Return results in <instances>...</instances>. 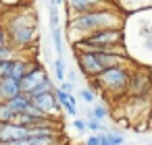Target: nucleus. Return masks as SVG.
Returning a JSON list of instances; mask_svg holds the SVG:
<instances>
[{"label":"nucleus","mask_w":152,"mask_h":145,"mask_svg":"<svg viewBox=\"0 0 152 145\" xmlns=\"http://www.w3.org/2000/svg\"><path fill=\"white\" fill-rule=\"evenodd\" d=\"M108 27H125V13L119 6H100L90 13L81 15H71L67 17L65 31L71 38V44L98 31V29H108Z\"/></svg>","instance_id":"1"},{"label":"nucleus","mask_w":152,"mask_h":145,"mask_svg":"<svg viewBox=\"0 0 152 145\" xmlns=\"http://www.w3.org/2000/svg\"><path fill=\"white\" fill-rule=\"evenodd\" d=\"M2 27L9 44L19 52H25L38 44V13L29 9V4L15 6L11 13L2 15Z\"/></svg>","instance_id":"2"},{"label":"nucleus","mask_w":152,"mask_h":145,"mask_svg":"<svg viewBox=\"0 0 152 145\" xmlns=\"http://www.w3.org/2000/svg\"><path fill=\"white\" fill-rule=\"evenodd\" d=\"M73 48L75 50H125L127 33H125V27L98 29V31L73 42Z\"/></svg>","instance_id":"3"},{"label":"nucleus","mask_w":152,"mask_h":145,"mask_svg":"<svg viewBox=\"0 0 152 145\" xmlns=\"http://www.w3.org/2000/svg\"><path fill=\"white\" fill-rule=\"evenodd\" d=\"M129 77H131V64H123L106 69L94 79V83L98 85V91L104 93L106 97H121L129 89Z\"/></svg>","instance_id":"4"},{"label":"nucleus","mask_w":152,"mask_h":145,"mask_svg":"<svg viewBox=\"0 0 152 145\" xmlns=\"http://www.w3.org/2000/svg\"><path fill=\"white\" fill-rule=\"evenodd\" d=\"M75 62L79 75H83L86 79H96L100 73H104V66L94 50H75Z\"/></svg>","instance_id":"5"},{"label":"nucleus","mask_w":152,"mask_h":145,"mask_svg":"<svg viewBox=\"0 0 152 145\" xmlns=\"http://www.w3.org/2000/svg\"><path fill=\"white\" fill-rule=\"evenodd\" d=\"M152 89V77H150V71L146 66L142 69H133L131 71V77H129V89L127 93L131 97H146Z\"/></svg>","instance_id":"6"},{"label":"nucleus","mask_w":152,"mask_h":145,"mask_svg":"<svg viewBox=\"0 0 152 145\" xmlns=\"http://www.w3.org/2000/svg\"><path fill=\"white\" fill-rule=\"evenodd\" d=\"M31 104L38 106V108H40L44 114H48V116H61V114H65L63 106L58 104V100H56V95H54V89H52V91H44V93L31 97Z\"/></svg>","instance_id":"7"},{"label":"nucleus","mask_w":152,"mask_h":145,"mask_svg":"<svg viewBox=\"0 0 152 145\" xmlns=\"http://www.w3.org/2000/svg\"><path fill=\"white\" fill-rule=\"evenodd\" d=\"M50 77H48V71L44 69V66H40V64H34L29 71H27V75L19 81V85H21V91L23 93H31L38 85H42L44 81H48Z\"/></svg>","instance_id":"8"},{"label":"nucleus","mask_w":152,"mask_h":145,"mask_svg":"<svg viewBox=\"0 0 152 145\" xmlns=\"http://www.w3.org/2000/svg\"><path fill=\"white\" fill-rule=\"evenodd\" d=\"M27 135H29V128L19 124V122H0V143L25 139Z\"/></svg>","instance_id":"9"},{"label":"nucleus","mask_w":152,"mask_h":145,"mask_svg":"<svg viewBox=\"0 0 152 145\" xmlns=\"http://www.w3.org/2000/svg\"><path fill=\"white\" fill-rule=\"evenodd\" d=\"M65 6H67V17L71 15H81V13H90L96 11L100 6H108L100 0H65Z\"/></svg>","instance_id":"10"},{"label":"nucleus","mask_w":152,"mask_h":145,"mask_svg":"<svg viewBox=\"0 0 152 145\" xmlns=\"http://www.w3.org/2000/svg\"><path fill=\"white\" fill-rule=\"evenodd\" d=\"M17 93H21L19 79H0V102H7Z\"/></svg>","instance_id":"11"},{"label":"nucleus","mask_w":152,"mask_h":145,"mask_svg":"<svg viewBox=\"0 0 152 145\" xmlns=\"http://www.w3.org/2000/svg\"><path fill=\"white\" fill-rule=\"evenodd\" d=\"M2 104H7V106H9V108H11V110H13V112L19 116V114H23V112L29 108V104H31V97H29L27 93H23V91H21V93L13 95L11 100L2 102Z\"/></svg>","instance_id":"12"},{"label":"nucleus","mask_w":152,"mask_h":145,"mask_svg":"<svg viewBox=\"0 0 152 145\" xmlns=\"http://www.w3.org/2000/svg\"><path fill=\"white\" fill-rule=\"evenodd\" d=\"M65 29L58 25V27H52L50 29V40H52V46H54V52H56V58H63V52H65Z\"/></svg>","instance_id":"13"},{"label":"nucleus","mask_w":152,"mask_h":145,"mask_svg":"<svg viewBox=\"0 0 152 145\" xmlns=\"http://www.w3.org/2000/svg\"><path fill=\"white\" fill-rule=\"evenodd\" d=\"M52 69H54V79L58 81V83H63V81H67V62L63 60V58H56L54 60V64H52Z\"/></svg>","instance_id":"14"},{"label":"nucleus","mask_w":152,"mask_h":145,"mask_svg":"<svg viewBox=\"0 0 152 145\" xmlns=\"http://www.w3.org/2000/svg\"><path fill=\"white\" fill-rule=\"evenodd\" d=\"M92 116L104 122V118L108 116V108H106L102 102H96V104H92Z\"/></svg>","instance_id":"15"},{"label":"nucleus","mask_w":152,"mask_h":145,"mask_svg":"<svg viewBox=\"0 0 152 145\" xmlns=\"http://www.w3.org/2000/svg\"><path fill=\"white\" fill-rule=\"evenodd\" d=\"M15 120H17V114H15L7 104L0 106V122H15Z\"/></svg>","instance_id":"16"},{"label":"nucleus","mask_w":152,"mask_h":145,"mask_svg":"<svg viewBox=\"0 0 152 145\" xmlns=\"http://www.w3.org/2000/svg\"><path fill=\"white\" fill-rule=\"evenodd\" d=\"M63 110H65V114H69V116H77V97L71 93L69 95V100L63 104Z\"/></svg>","instance_id":"17"},{"label":"nucleus","mask_w":152,"mask_h":145,"mask_svg":"<svg viewBox=\"0 0 152 145\" xmlns=\"http://www.w3.org/2000/svg\"><path fill=\"white\" fill-rule=\"evenodd\" d=\"M88 131H92V133H106L108 128H106V124H104L102 120H98V118H88Z\"/></svg>","instance_id":"18"},{"label":"nucleus","mask_w":152,"mask_h":145,"mask_svg":"<svg viewBox=\"0 0 152 145\" xmlns=\"http://www.w3.org/2000/svg\"><path fill=\"white\" fill-rule=\"evenodd\" d=\"M17 52H19V50H17V48H13L11 44H4V46H0V60H9V58H15V56H19Z\"/></svg>","instance_id":"19"},{"label":"nucleus","mask_w":152,"mask_h":145,"mask_svg":"<svg viewBox=\"0 0 152 145\" xmlns=\"http://www.w3.org/2000/svg\"><path fill=\"white\" fill-rule=\"evenodd\" d=\"M79 97H81L86 104H90V106H92V104H96V93H94L90 87H83V89H79Z\"/></svg>","instance_id":"20"},{"label":"nucleus","mask_w":152,"mask_h":145,"mask_svg":"<svg viewBox=\"0 0 152 145\" xmlns=\"http://www.w3.org/2000/svg\"><path fill=\"white\" fill-rule=\"evenodd\" d=\"M100 141H102V133H100V135L94 133V135H88V137H86L83 145H100Z\"/></svg>","instance_id":"21"},{"label":"nucleus","mask_w":152,"mask_h":145,"mask_svg":"<svg viewBox=\"0 0 152 145\" xmlns=\"http://www.w3.org/2000/svg\"><path fill=\"white\" fill-rule=\"evenodd\" d=\"M73 126H75V131H79V133H86L88 131V120H79V118H75L73 120Z\"/></svg>","instance_id":"22"},{"label":"nucleus","mask_w":152,"mask_h":145,"mask_svg":"<svg viewBox=\"0 0 152 145\" xmlns=\"http://www.w3.org/2000/svg\"><path fill=\"white\" fill-rule=\"evenodd\" d=\"M108 135H110V139H113L117 145H123V143H125V137H123L121 133H117V131H108Z\"/></svg>","instance_id":"23"},{"label":"nucleus","mask_w":152,"mask_h":145,"mask_svg":"<svg viewBox=\"0 0 152 145\" xmlns=\"http://www.w3.org/2000/svg\"><path fill=\"white\" fill-rule=\"evenodd\" d=\"M58 87H61L63 91H67V93H73L75 83H73V81H63V83H58Z\"/></svg>","instance_id":"24"},{"label":"nucleus","mask_w":152,"mask_h":145,"mask_svg":"<svg viewBox=\"0 0 152 145\" xmlns=\"http://www.w3.org/2000/svg\"><path fill=\"white\" fill-rule=\"evenodd\" d=\"M100 145H117V143L110 139V135H108V131H106V133H102V141H100Z\"/></svg>","instance_id":"25"},{"label":"nucleus","mask_w":152,"mask_h":145,"mask_svg":"<svg viewBox=\"0 0 152 145\" xmlns=\"http://www.w3.org/2000/svg\"><path fill=\"white\" fill-rule=\"evenodd\" d=\"M4 44H9V38H7V31H4V27L0 25V46H4Z\"/></svg>","instance_id":"26"},{"label":"nucleus","mask_w":152,"mask_h":145,"mask_svg":"<svg viewBox=\"0 0 152 145\" xmlns=\"http://www.w3.org/2000/svg\"><path fill=\"white\" fill-rule=\"evenodd\" d=\"M67 81H77V71H67Z\"/></svg>","instance_id":"27"},{"label":"nucleus","mask_w":152,"mask_h":145,"mask_svg":"<svg viewBox=\"0 0 152 145\" xmlns=\"http://www.w3.org/2000/svg\"><path fill=\"white\" fill-rule=\"evenodd\" d=\"M54 2H56V4H58V6H61V4H63V2H65V0H54Z\"/></svg>","instance_id":"28"},{"label":"nucleus","mask_w":152,"mask_h":145,"mask_svg":"<svg viewBox=\"0 0 152 145\" xmlns=\"http://www.w3.org/2000/svg\"><path fill=\"white\" fill-rule=\"evenodd\" d=\"M148 71H150V77H152V64H150V66H148Z\"/></svg>","instance_id":"29"},{"label":"nucleus","mask_w":152,"mask_h":145,"mask_svg":"<svg viewBox=\"0 0 152 145\" xmlns=\"http://www.w3.org/2000/svg\"><path fill=\"white\" fill-rule=\"evenodd\" d=\"M0 25H2V13H0Z\"/></svg>","instance_id":"30"},{"label":"nucleus","mask_w":152,"mask_h":145,"mask_svg":"<svg viewBox=\"0 0 152 145\" xmlns=\"http://www.w3.org/2000/svg\"><path fill=\"white\" fill-rule=\"evenodd\" d=\"M0 106H2V102H0Z\"/></svg>","instance_id":"31"}]
</instances>
